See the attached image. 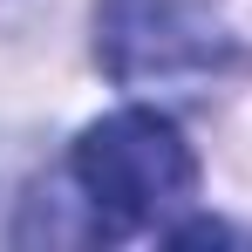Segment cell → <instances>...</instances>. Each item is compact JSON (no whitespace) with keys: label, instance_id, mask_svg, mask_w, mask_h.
<instances>
[{"label":"cell","instance_id":"1","mask_svg":"<svg viewBox=\"0 0 252 252\" xmlns=\"http://www.w3.org/2000/svg\"><path fill=\"white\" fill-rule=\"evenodd\" d=\"M75 191L89 205L95 239H143L170 232V211L198 191V157L184 129L157 109H116L75 136Z\"/></svg>","mask_w":252,"mask_h":252},{"label":"cell","instance_id":"2","mask_svg":"<svg viewBox=\"0 0 252 252\" xmlns=\"http://www.w3.org/2000/svg\"><path fill=\"white\" fill-rule=\"evenodd\" d=\"M95 55L123 89H191L232 62V34L198 0H102Z\"/></svg>","mask_w":252,"mask_h":252}]
</instances>
